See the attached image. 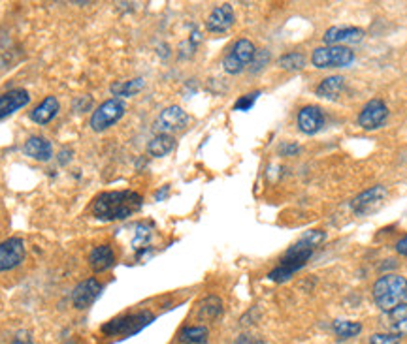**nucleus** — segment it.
I'll return each instance as SVG.
<instances>
[{
    "mask_svg": "<svg viewBox=\"0 0 407 344\" xmlns=\"http://www.w3.org/2000/svg\"><path fill=\"white\" fill-rule=\"evenodd\" d=\"M373 301L383 312H390L407 303V279L401 275L388 273L373 284Z\"/></svg>",
    "mask_w": 407,
    "mask_h": 344,
    "instance_id": "nucleus-2",
    "label": "nucleus"
},
{
    "mask_svg": "<svg viewBox=\"0 0 407 344\" xmlns=\"http://www.w3.org/2000/svg\"><path fill=\"white\" fill-rule=\"evenodd\" d=\"M370 344H400V337L393 333H375L370 338Z\"/></svg>",
    "mask_w": 407,
    "mask_h": 344,
    "instance_id": "nucleus-31",
    "label": "nucleus"
},
{
    "mask_svg": "<svg viewBox=\"0 0 407 344\" xmlns=\"http://www.w3.org/2000/svg\"><path fill=\"white\" fill-rule=\"evenodd\" d=\"M209 338V330L206 325H187L179 331V343L183 344H206Z\"/></svg>",
    "mask_w": 407,
    "mask_h": 344,
    "instance_id": "nucleus-22",
    "label": "nucleus"
},
{
    "mask_svg": "<svg viewBox=\"0 0 407 344\" xmlns=\"http://www.w3.org/2000/svg\"><path fill=\"white\" fill-rule=\"evenodd\" d=\"M268 63H270V51H266V50L257 51V53H255V58H253V63H251V72H253V74H257V72L262 70Z\"/></svg>",
    "mask_w": 407,
    "mask_h": 344,
    "instance_id": "nucleus-30",
    "label": "nucleus"
},
{
    "mask_svg": "<svg viewBox=\"0 0 407 344\" xmlns=\"http://www.w3.org/2000/svg\"><path fill=\"white\" fill-rule=\"evenodd\" d=\"M155 320V314L149 310H140L134 314H125V316L114 318L107 323H104L101 331L107 337H117V335H127L132 337L136 333H140L143 327H147Z\"/></svg>",
    "mask_w": 407,
    "mask_h": 344,
    "instance_id": "nucleus-3",
    "label": "nucleus"
},
{
    "mask_svg": "<svg viewBox=\"0 0 407 344\" xmlns=\"http://www.w3.org/2000/svg\"><path fill=\"white\" fill-rule=\"evenodd\" d=\"M143 197L134 190H114L104 192L94 200L93 215L102 222H114L132 217L142 209Z\"/></svg>",
    "mask_w": 407,
    "mask_h": 344,
    "instance_id": "nucleus-1",
    "label": "nucleus"
},
{
    "mask_svg": "<svg viewBox=\"0 0 407 344\" xmlns=\"http://www.w3.org/2000/svg\"><path fill=\"white\" fill-rule=\"evenodd\" d=\"M258 96H260V91L245 94V96H242V98H238V102L234 104V109H236V111H249L251 107L255 106V102L258 100Z\"/></svg>",
    "mask_w": 407,
    "mask_h": 344,
    "instance_id": "nucleus-28",
    "label": "nucleus"
},
{
    "mask_svg": "<svg viewBox=\"0 0 407 344\" xmlns=\"http://www.w3.org/2000/svg\"><path fill=\"white\" fill-rule=\"evenodd\" d=\"M145 87V81L142 78L130 79V81H119V83H114L109 87V91L114 94V98H119V96H134L138 92L142 91Z\"/></svg>",
    "mask_w": 407,
    "mask_h": 344,
    "instance_id": "nucleus-24",
    "label": "nucleus"
},
{
    "mask_svg": "<svg viewBox=\"0 0 407 344\" xmlns=\"http://www.w3.org/2000/svg\"><path fill=\"white\" fill-rule=\"evenodd\" d=\"M187 125H189V115H187V111H183V107L170 106L158 115L153 128H155L157 133H168V136H171V132L183 130Z\"/></svg>",
    "mask_w": 407,
    "mask_h": 344,
    "instance_id": "nucleus-8",
    "label": "nucleus"
},
{
    "mask_svg": "<svg viewBox=\"0 0 407 344\" xmlns=\"http://www.w3.org/2000/svg\"><path fill=\"white\" fill-rule=\"evenodd\" d=\"M59 109H61V104H59L57 96H45V100H42L38 106L30 111V120H34L36 125H48L51 120L57 117Z\"/></svg>",
    "mask_w": 407,
    "mask_h": 344,
    "instance_id": "nucleus-18",
    "label": "nucleus"
},
{
    "mask_svg": "<svg viewBox=\"0 0 407 344\" xmlns=\"http://www.w3.org/2000/svg\"><path fill=\"white\" fill-rule=\"evenodd\" d=\"M151 237V228L145 222H140V224L136 226V235L132 239V246L134 248H142Z\"/></svg>",
    "mask_w": 407,
    "mask_h": 344,
    "instance_id": "nucleus-27",
    "label": "nucleus"
},
{
    "mask_svg": "<svg viewBox=\"0 0 407 344\" xmlns=\"http://www.w3.org/2000/svg\"><path fill=\"white\" fill-rule=\"evenodd\" d=\"M343 89H345V79H343V76H332V78H326L317 87V96L334 100L342 94Z\"/></svg>",
    "mask_w": 407,
    "mask_h": 344,
    "instance_id": "nucleus-20",
    "label": "nucleus"
},
{
    "mask_svg": "<svg viewBox=\"0 0 407 344\" xmlns=\"http://www.w3.org/2000/svg\"><path fill=\"white\" fill-rule=\"evenodd\" d=\"M25 260V243L19 237H10L0 243V271H10Z\"/></svg>",
    "mask_w": 407,
    "mask_h": 344,
    "instance_id": "nucleus-10",
    "label": "nucleus"
},
{
    "mask_svg": "<svg viewBox=\"0 0 407 344\" xmlns=\"http://www.w3.org/2000/svg\"><path fill=\"white\" fill-rule=\"evenodd\" d=\"M355 61V51H351L345 45H326L317 47L311 55V63L315 68H345Z\"/></svg>",
    "mask_w": 407,
    "mask_h": 344,
    "instance_id": "nucleus-4",
    "label": "nucleus"
},
{
    "mask_svg": "<svg viewBox=\"0 0 407 344\" xmlns=\"http://www.w3.org/2000/svg\"><path fill=\"white\" fill-rule=\"evenodd\" d=\"M298 128H300V132L309 133V136H313L324 127V113H322L321 107L317 106H306L302 107L300 111H298Z\"/></svg>",
    "mask_w": 407,
    "mask_h": 344,
    "instance_id": "nucleus-15",
    "label": "nucleus"
},
{
    "mask_svg": "<svg viewBox=\"0 0 407 344\" xmlns=\"http://www.w3.org/2000/svg\"><path fill=\"white\" fill-rule=\"evenodd\" d=\"M388 327L396 337L407 335V303L388 312Z\"/></svg>",
    "mask_w": 407,
    "mask_h": 344,
    "instance_id": "nucleus-21",
    "label": "nucleus"
},
{
    "mask_svg": "<svg viewBox=\"0 0 407 344\" xmlns=\"http://www.w3.org/2000/svg\"><path fill=\"white\" fill-rule=\"evenodd\" d=\"M176 147V140L174 136H168V133H157L155 138H151V141L147 143V153L155 158H163V156L170 155L171 151Z\"/></svg>",
    "mask_w": 407,
    "mask_h": 344,
    "instance_id": "nucleus-19",
    "label": "nucleus"
},
{
    "mask_svg": "<svg viewBox=\"0 0 407 344\" xmlns=\"http://www.w3.org/2000/svg\"><path fill=\"white\" fill-rule=\"evenodd\" d=\"M332 327H334V331H336L337 338H342V341H345V338L357 337L358 333L362 331V325H360V323L347 322V320H336Z\"/></svg>",
    "mask_w": 407,
    "mask_h": 344,
    "instance_id": "nucleus-26",
    "label": "nucleus"
},
{
    "mask_svg": "<svg viewBox=\"0 0 407 344\" xmlns=\"http://www.w3.org/2000/svg\"><path fill=\"white\" fill-rule=\"evenodd\" d=\"M388 119V107L383 100H370L358 115V125L364 130H377Z\"/></svg>",
    "mask_w": 407,
    "mask_h": 344,
    "instance_id": "nucleus-9",
    "label": "nucleus"
},
{
    "mask_svg": "<svg viewBox=\"0 0 407 344\" xmlns=\"http://www.w3.org/2000/svg\"><path fill=\"white\" fill-rule=\"evenodd\" d=\"M278 66L281 70L296 72L304 70L306 68V56L302 55L300 51H291V53H285L278 58Z\"/></svg>",
    "mask_w": 407,
    "mask_h": 344,
    "instance_id": "nucleus-25",
    "label": "nucleus"
},
{
    "mask_svg": "<svg viewBox=\"0 0 407 344\" xmlns=\"http://www.w3.org/2000/svg\"><path fill=\"white\" fill-rule=\"evenodd\" d=\"M102 294V284L96 279H87V281L79 282L78 286L72 292V305L78 310L89 309L98 295Z\"/></svg>",
    "mask_w": 407,
    "mask_h": 344,
    "instance_id": "nucleus-11",
    "label": "nucleus"
},
{
    "mask_svg": "<svg viewBox=\"0 0 407 344\" xmlns=\"http://www.w3.org/2000/svg\"><path fill=\"white\" fill-rule=\"evenodd\" d=\"M12 344H32V341H30V335L27 331H19Z\"/></svg>",
    "mask_w": 407,
    "mask_h": 344,
    "instance_id": "nucleus-34",
    "label": "nucleus"
},
{
    "mask_svg": "<svg viewBox=\"0 0 407 344\" xmlns=\"http://www.w3.org/2000/svg\"><path fill=\"white\" fill-rule=\"evenodd\" d=\"M302 241L306 243V245H309L311 248H315V246H319L326 239V232H322V230H309V232H306L304 235H302Z\"/></svg>",
    "mask_w": 407,
    "mask_h": 344,
    "instance_id": "nucleus-29",
    "label": "nucleus"
},
{
    "mask_svg": "<svg viewBox=\"0 0 407 344\" xmlns=\"http://www.w3.org/2000/svg\"><path fill=\"white\" fill-rule=\"evenodd\" d=\"M300 153V145H296V143H283L281 147H279V155L283 156H294Z\"/></svg>",
    "mask_w": 407,
    "mask_h": 344,
    "instance_id": "nucleus-32",
    "label": "nucleus"
},
{
    "mask_svg": "<svg viewBox=\"0 0 407 344\" xmlns=\"http://www.w3.org/2000/svg\"><path fill=\"white\" fill-rule=\"evenodd\" d=\"M232 344H262V341L255 335H240Z\"/></svg>",
    "mask_w": 407,
    "mask_h": 344,
    "instance_id": "nucleus-33",
    "label": "nucleus"
},
{
    "mask_svg": "<svg viewBox=\"0 0 407 344\" xmlns=\"http://www.w3.org/2000/svg\"><path fill=\"white\" fill-rule=\"evenodd\" d=\"M127 111V104L123 98H109L102 102L101 106L96 107L91 117V128L94 132H104L107 128H112L115 122H119L121 117Z\"/></svg>",
    "mask_w": 407,
    "mask_h": 344,
    "instance_id": "nucleus-5",
    "label": "nucleus"
},
{
    "mask_svg": "<svg viewBox=\"0 0 407 344\" xmlns=\"http://www.w3.org/2000/svg\"><path fill=\"white\" fill-rule=\"evenodd\" d=\"M89 266L94 273H104L115 266V252L109 245L94 246L89 254Z\"/></svg>",
    "mask_w": 407,
    "mask_h": 344,
    "instance_id": "nucleus-17",
    "label": "nucleus"
},
{
    "mask_svg": "<svg viewBox=\"0 0 407 344\" xmlns=\"http://www.w3.org/2000/svg\"><path fill=\"white\" fill-rule=\"evenodd\" d=\"M222 314V301L217 295H207L198 305V318L202 320H217Z\"/></svg>",
    "mask_w": 407,
    "mask_h": 344,
    "instance_id": "nucleus-23",
    "label": "nucleus"
},
{
    "mask_svg": "<svg viewBox=\"0 0 407 344\" xmlns=\"http://www.w3.org/2000/svg\"><path fill=\"white\" fill-rule=\"evenodd\" d=\"M364 36V28L360 27H332L324 32L322 38L328 45H342V43H360Z\"/></svg>",
    "mask_w": 407,
    "mask_h": 344,
    "instance_id": "nucleus-13",
    "label": "nucleus"
},
{
    "mask_svg": "<svg viewBox=\"0 0 407 344\" xmlns=\"http://www.w3.org/2000/svg\"><path fill=\"white\" fill-rule=\"evenodd\" d=\"M234 21H236L234 8L230 4H221V6H217L211 14L207 15L206 28L209 32H213V34H222L229 28H232Z\"/></svg>",
    "mask_w": 407,
    "mask_h": 344,
    "instance_id": "nucleus-12",
    "label": "nucleus"
},
{
    "mask_svg": "<svg viewBox=\"0 0 407 344\" xmlns=\"http://www.w3.org/2000/svg\"><path fill=\"white\" fill-rule=\"evenodd\" d=\"M385 197L386 189L385 186H381V184H377V186H372V189L360 192V194L351 202V209H353L355 215H358V217H368V215L377 211Z\"/></svg>",
    "mask_w": 407,
    "mask_h": 344,
    "instance_id": "nucleus-7",
    "label": "nucleus"
},
{
    "mask_svg": "<svg viewBox=\"0 0 407 344\" xmlns=\"http://www.w3.org/2000/svg\"><path fill=\"white\" fill-rule=\"evenodd\" d=\"M255 53H257V47H255V43L251 42V40H238L230 51L225 56V61H222V68L227 74H232V76H236L240 72H243L251 63H253V58H255Z\"/></svg>",
    "mask_w": 407,
    "mask_h": 344,
    "instance_id": "nucleus-6",
    "label": "nucleus"
},
{
    "mask_svg": "<svg viewBox=\"0 0 407 344\" xmlns=\"http://www.w3.org/2000/svg\"><path fill=\"white\" fill-rule=\"evenodd\" d=\"M30 102V94L25 89H14L0 94V120L19 111Z\"/></svg>",
    "mask_w": 407,
    "mask_h": 344,
    "instance_id": "nucleus-14",
    "label": "nucleus"
},
{
    "mask_svg": "<svg viewBox=\"0 0 407 344\" xmlns=\"http://www.w3.org/2000/svg\"><path fill=\"white\" fill-rule=\"evenodd\" d=\"M396 252L401 254V256H407V235H404V237L396 243Z\"/></svg>",
    "mask_w": 407,
    "mask_h": 344,
    "instance_id": "nucleus-35",
    "label": "nucleus"
},
{
    "mask_svg": "<svg viewBox=\"0 0 407 344\" xmlns=\"http://www.w3.org/2000/svg\"><path fill=\"white\" fill-rule=\"evenodd\" d=\"M23 151H25V155L34 158V160L38 162H48L51 160V156H53V145H51V141L42 138V136H30L29 140L25 141Z\"/></svg>",
    "mask_w": 407,
    "mask_h": 344,
    "instance_id": "nucleus-16",
    "label": "nucleus"
}]
</instances>
